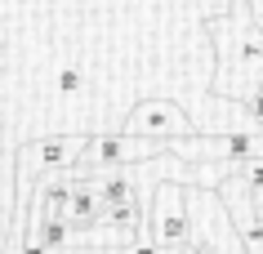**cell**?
Masks as SVG:
<instances>
[{"label":"cell","mask_w":263,"mask_h":254,"mask_svg":"<svg viewBox=\"0 0 263 254\" xmlns=\"http://www.w3.org/2000/svg\"><path fill=\"white\" fill-rule=\"evenodd\" d=\"M205 27L214 45V94L246 103L263 81V27L250 14V0H228Z\"/></svg>","instance_id":"cell-1"},{"label":"cell","mask_w":263,"mask_h":254,"mask_svg":"<svg viewBox=\"0 0 263 254\" xmlns=\"http://www.w3.org/2000/svg\"><path fill=\"white\" fill-rule=\"evenodd\" d=\"M143 237L165 250L187 245V183L183 179H156L143 192Z\"/></svg>","instance_id":"cell-2"},{"label":"cell","mask_w":263,"mask_h":254,"mask_svg":"<svg viewBox=\"0 0 263 254\" xmlns=\"http://www.w3.org/2000/svg\"><path fill=\"white\" fill-rule=\"evenodd\" d=\"M125 134H143V139H183V134H196L201 121H196L179 99L170 94H152V99H139L121 121Z\"/></svg>","instance_id":"cell-3"},{"label":"cell","mask_w":263,"mask_h":254,"mask_svg":"<svg viewBox=\"0 0 263 254\" xmlns=\"http://www.w3.org/2000/svg\"><path fill=\"white\" fill-rule=\"evenodd\" d=\"M103 214V197H98V183L89 174H71V197H67V219L71 227H89Z\"/></svg>","instance_id":"cell-4"},{"label":"cell","mask_w":263,"mask_h":254,"mask_svg":"<svg viewBox=\"0 0 263 254\" xmlns=\"http://www.w3.org/2000/svg\"><path fill=\"white\" fill-rule=\"evenodd\" d=\"M241 107H246V116H250V125H254V129H263V81L254 85V89H250V99L241 103Z\"/></svg>","instance_id":"cell-5"},{"label":"cell","mask_w":263,"mask_h":254,"mask_svg":"<svg viewBox=\"0 0 263 254\" xmlns=\"http://www.w3.org/2000/svg\"><path fill=\"white\" fill-rule=\"evenodd\" d=\"M250 14H254V23L263 27V0H250Z\"/></svg>","instance_id":"cell-6"},{"label":"cell","mask_w":263,"mask_h":254,"mask_svg":"<svg viewBox=\"0 0 263 254\" xmlns=\"http://www.w3.org/2000/svg\"><path fill=\"white\" fill-rule=\"evenodd\" d=\"M254 201H259V210H263V192H254Z\"/></svg>","instance_id":"cell-7"},{"label":"cell","mask_w":263,"mask_h":254,"mask_svg":"<svg viewBox=\"0 0 263 254\" xmlns=\"http://www.w3.org/2000/svg\"><path fill=\"white\" fill-rule=\"evenodd\" d=\"M0 23H5V18H0Z\"/></svg>","instance_id":"cell-8"}]
</instances>
